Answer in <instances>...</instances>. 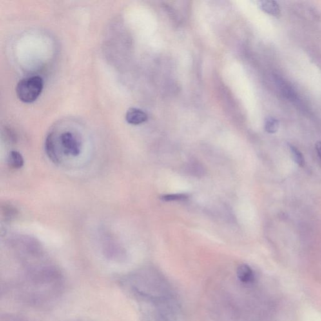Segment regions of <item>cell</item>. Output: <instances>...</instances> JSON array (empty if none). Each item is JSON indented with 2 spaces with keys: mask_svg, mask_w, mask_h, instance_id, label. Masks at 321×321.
Listing matches in <instances>:
<instances>
[{
  "mask_svg": "<svg viewBox=\"0 0 321 321\" xmlns=\"http://www.w3.org/2000/svg\"><path fill=\"white\" fill-rule=\"evenodd\" d=\"M188 198L186 195L183 194H174V195H166L162 197V199L166 201V202H171V201L184 200Z\"/></svg>",
  "mask_w": 321,
  "mask_h": 321,
  "instance_id": "12",
  "label": "cell"
},
{
  "mask_svg": "<svg viewBox=\"0 0 321 321\" xmlns=\"http://www.w3.org/2000/svg\"><path fill=\"white\" fill-rule=\"evenodd\" d=\"M44 88V80L39 76H32L22 79L18 83L16 92L21 101L31 103L41 94Z\"/></svg>",
  "mask_w": 321,
  "mask_h": 321,
  "instance_id": "1",
  "label": "cell"
},
{
  "mask_svg": "<svg viewBox=\"0 0 321 321\" xmlns=\"http://www.w3.org/2000/svg\"><path fill=\"white\" fill-rule=\"evenodd\" d=\"M278 127H279V124H278V120L275 118L268 117L265 120V129L267 133L273 134L277 132Z\"/></svg>",
  "mask_w": 321,
  "mask_h": 321,
  "instance_id": "10",
  "label": "cell"
},
{
  "mask_svg": "<svg viewBox=\"0 0 321 321\" xmlns=\"http://www.w3.org/2000/svg\"><path fill=\"white\" fill-rule=\"evenodd\" d=\"M8 164L9 166L13 169L22 168L24 165L23 156L19 151H11L8 158Z\"/></svg>",
  "mask_w": 321,
  "mask_h": 321,
  "instance_id": "7",
  "label": "cell"
},
{
  "mask_svg": "<svg viewBox=\"0 0 321 321\" xmlns=\"http://www.w3.org/2000/svg\"><path fill=\"white\" fill-rule=\"evenodd\" d=\"M259 6L262 11L267 14L277 16L280 14V8L278 3L274 1H261L259 2Z\"/></svg>",
  "mask_w": 321,
  "mask_h": 321,
  "instance_id": "8",
  "label": "cell"
},
{
  "mask_svg": "<svg viewBox=\"0 0 321 321\" xmlns=\"http://www.w3.org/2000/svg\"><path fill=\"white\" fill-rule=\"evenodd\" d=\"M237 275L241 282L251 283L254 280V273L249 265L243 264L240 265L237 269Z\"/></svg>",
  "mask_w": 321,
  "mask_h": 321,
  "instance_id": "6",
  "label": "cell"
},
{
  "mask_svg": "<svg viewBox=\"0 0 321 321\" xmlns=\"http://www.w3.org/2000/svg\"><path fill=\"white\" fill-rule=\"evenodd\" d=\"M126 119L129 124L139 125L146 121L148 115L139 109L130 108L127 111Z\"/></svg>",
  "mask_w": 321,
  "mask_h": 321,
  "instance_id": "4",
  "label": "cell"
},
{
  "mask_svg": "<svg viewBox=\"0 0 321 321\" xmlns=\"http://www.w3.org/2000/svg\"><path fill=\"white\" fill-rule=\"evenodd\" d=\"M60 143L65 155L77 157L81 152V144L72 133L67 131L60 136Z\"/></svg>",
  "mask_w": 321,
  "mask_h": 321,
  "instance_id": "2",
  "label": "cell"
},
{
  "mask_svg": "<svg viewBox=\"0 0 321 321\" xmlns=\"http://www.w3.org/2000/svg\"><path fill=\"white\" fill-rule=\"evenodd\" d=\"M316 150L318 157L321 160V141L317 142V144H316Z\"/></svg>",
  "mask_w": 321,
  "mask_h": 321,
  "instance_id": "13",
  "label": "cell"
},
{
  "mask_svg": "<svg viewBox=\"0 0 321 321\" xmlns=\"http://www.w3.org/2000/svg\"><path fill=\"white\" fill-rule=\"evenodd\" d=\"M274 80H275L276 84L277 85L278 89L285 98L291 100L297 99V94H296L295 91L288 82L277 75H275Z\"/></svg>",
  "mask_w": 321,
  "mask_h": 321,
  "instance_id": "3",
  "label": "cell"
},
{
  "mask_svg": "<svg viewBox=\"0 0 321 321\" xmlns=\"http://www.w3.org/2000/svg\"><path fill=\"white\" fill-rule=\"evenodd\" d=\"M290 149H291L294 160H295L296 163L299 165L300 166H304L305 160L302 153L298 149L296 148V147L292 146V145H290Z\"/></svg>",
  "mask_w": 321,
  "mask_h": 321,
  "instance_id": "11",
  "label": "cell"
},
{
  "mask_svg": "<svg viewBox=\"0 0 321 321\" xmlns=\"http://www.w3.org/2000/svg\"><path fill=\"white\" fill-rule=\"evenodd\" d=\"M1 211L4 219L7 221L14 219L18 214L16 208H15L11 205L4 204L1 207Z\"/></svg>",
  "mask_w": 321,
  "mask_h": 321,
  "instance_id": "9",
  "label": "cell"
},
{
  "mask_svg": "<svg viewBox=\"0 0 321 321\" xmlns=\"http://www.w3.org/2000/svg\"><path fill=\"white\" fill-rule=\"evenodd\" d=\"M45 149H46V155L49 159L55 164L59 163L60 158L53 134H50L46 137V142H45Z\"/></svg>",
  "mask_w": 321,
  "mask_h": 321,
  "instance_id": "5",
  "label": "cell"
}]
</instances>
